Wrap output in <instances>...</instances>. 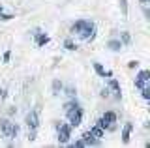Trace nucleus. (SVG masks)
Wrapping results in <instances>:
<instances>
[{"mask_svg": "<svg viewBox=\"0 0 150 148\" xmlns=\"http://www.w3.org/2000/svg\"><path fill=\"white\" fill-rule=\"evenodd\" d=\"M26 124H28V128H30L32 131L38 128V113H36V111H32V113L26 114Z\"/></svg>", "mask_w": 150, "mask_h": 148, "instance_id": "6e6552de", "label": "nucleus"}, {"mask_svg": "<svg viewBox=\"0 0 150 148\" xmlns=\"http://www.w3.org/2000/svg\"><path fill=\"white\" fill-rule=\"evenodd\" d=\"M69 133H71V126L69 124H62L58 128V142H68L69 141Z\"/></svg>", "mask_w": 150, "mask_h": 148, "instance_id": "39448f33", "label": "nucleus"}, {"mask_svg": "<svg viewBox=\"0 0 150 148\" xmlns=\"http://www.w3.org/2000/svg\"><path fill=\"white\" fill-rule=\"evenodd\" d=\"M141 2H143V4H146V2H148V0H141Z\"/></svg>", "mask_w": 150, "mask_h": 148, "instance_id": "6ab92c4d", "label": "nucleus"}, {"mask_svg": "<svg viewBox=\"0 0 150 148\" xmlns=\"http://www.w3.org/2000/svg\"><path fill=\"white\" fill-rule=\"evenodd\" d=\"M94 69H96V71H98V73H100V75H103V77H105V75H111V73H109V71H107V73H105V71H103V68H101V66H100V64H98V62H96V64H94Z\"/></svg>", "mask_w": 150, "mask_h": 148, "instance_id": "ddd939ff", "label": "nucleus"}, {"mask_svg": "<svg viewBox=\"0 0 150 148\" xmlns=\"http://www.w3.org/2000/svg\"><path fill=\"white\" fill-rule=\"evenodd\" d=\"M94 23L90 21H79L73 25V32H77L83 39H92L94 38Z\"/></svg>", "mask_w": 150, "mask_h": 148, "instance_id": "f257e3e1", "label": "nucleus"}, {"mask_svg": "<svg viewBox=\"0 0 150 148\" xmlns=\"http://www.w3.org/2000/svg\"><path fill=\"white\" fill-rule=\"evenodd\" d=\"M68 113V120H69V126H79L81 124V118H83V111L79 109V105H75V107L68 109L66 111Z\"/></svg>", "mask_w": 150, "mask_h": 148, "instance_id": "f03ea898", "label": "nucleus"}, {"mask_svg": "<svg viewBox=\"0 0 150 148\" xmlns=\"http://www.w3.org/2000/svg\"><path fill=\"white\" fill-rule=\"evenodd\" d=\"M47 41H49V38H47L45 34H38V36H36V43H38V45H45Z\"/></svg>", "mask_w": 150, "mask_h": 148, "instance_id": "9b49d317", "label": "nucleus"}, {"mask_svg": "<svg viewBox=\"0 0 150 148\" xmlns=\"http://www.w3.org/2000/svg\"><path fill=\"white\" fill-rule=\"evenodd\" d=\"M0 13H2V6H0Z\"/></svg>", "mask_w": 150, "mask_h": 148, "instance_id": "aec40b11", "label": "nucleus"}, {"mask_svg": "<svg viewBox=\"0 0 150 148\" xmlns=\"http://www.w3.org/2000/svg\"><path fill=\"white\" fill-rule=\"evenodd\" d=\"M90 135H92L94 139H101V137H103V129H101L100 126H96V128L90 129Z\"/></svg>", "mask_w": 150, "mask_h": 148, "instance_id": "9d476101", "label": "nucleus"}, {"mask_svg": "<svg viewBox=\"0 0 150 148\" xmlns=\"http://www.w3.org/2000/svg\"><path fill=\"white\" fill-rule=\"evenodd\" d=\"M75 105H77L75 101H69V103H66V111H68V109H71V107H75Z\"/></svg>", "mask_w": 150, "mask_h": 148, "instance_id": "f3484780", "label": "nucleus"}, {"mask_svg": "<svg viewBox=\"0 0 150 148\" xmlns=\"http://www.w3.org/2000/svg\"><path fill=\"white\" fill-rule=\"evenodd\" d=\"M0 129H2V133H4L6 137H15L17 131H19V128L13 126L9 120H0Z\"/></svg>", "mask_w": 150, "mask_h": 148, "instance_id": "7ed1b4c3", "label": "nucleus"}, {"mask_svg": "<svg viewBox=\"0 0 150 148\" xmlns=\"http://www.w3.org/2000/svg\"><path fill=\"white\" fill-rule=\"evenodd\" d=\"M148 79H150V73L148 71H141L139 77H137V81H135V86H137V88H144Z\"/></svg>", "mask_w": 150, "mask_h": 148, "instance_id": "0eeeda50", "label": "nucleus"}, {"mask_svg": "<svg viewBox=\"0 0 150 148\" xmlns=\"http://www.w3.org/2000/svg\"><path fill=\"white\" fill-rule=\"evenodd\" d=\"M111 88L116 90V92H120V86H118V82H116V81H111Z\"/></svg>", "mask_w": 150, "mask_h": 148, "instance_id": "2eb2a0df", "label": "nucleus"}, {"mask_svg": "<svg viewBox=\"0 0 150 148\" xmlns=\"http://www.w3.org/2000/svg\"><path fill=\"white\" fill-rule=\"evenodd\" d=\"M96 142H98V139H94L90 133H84L81 141L75 142V146H90V144H96Z\"/></svg>", "mask_w": 150, "mask_h": 148, "instance_id": "423d86ee", "label": "nucleus"}, {"mask_svg": "<svg viewBox=\"0 0 150 148\" xmlns=\"http://www.w3.org/2000/svg\"><path fill=\"white\" fill-rule=\"evenodd\" d=\"M115 120H116V114L109 111V113H105V114H103V116L100 118L98 126H100L101 129H103V128H115Z\"/></svg>", "mask_w": 150, "mask_h": 148, "instance_id": "20e7f679", "label": "nucleus"}, {"mask_svg": "<svg viewBox=\"0 0 150 148\" xmlns=\"http://www.w3.org/2000/svg\"><path fill=\"white\" fill-rule=\"evenodd\" d=\"M66 49H69V51H73V49H75V45H73V43H71V41H69V39H68V41H66Z\"/></svg>", "mask_w": 150, "mask_h": 148, "instance_id": "dca6fc26", "label": "nucleus"}, {"mask_svg": "<svg viewBox=\"0 0 150 148\" xmlns=\"http://www.w3.org/2000/svg\"><path fill=\"white\" fill-rule=\"evenodd\" d=\"M129 133H131V124H126L124 131H122V141H124V142L129 141Z\"/></svg>", "mask_w": 150, "mask_h": 148, "instance_id": "1a4fd4ad", "label": "nucleus"}, {"mask_svg": "<svg viewBox=\"0 0 150 148\" xmlns=\"http://www.w3.org/2000/svg\"><path fill=\"white\" fill-rule=\"evenodd\" d=\"M4 98H6V92H4V90H0V99H4Z\"/></svg>", "mask_w": 150, "mask_h": 148, "instance_id": "a211bd4d", "label": "nucleus"}, {"mask_svg": "<svg viewBox=\"0 0 150 148\" xmlns=\"http://www.w3.org/2000/svg\"><path fill=\"white\" fill-rule=\"evenodd\" d=\"M109 47H111L112 51H118V49L122 47V43H120V41H116V39H112V41H109Z\"/></svg>", "mask_w": 150, "mask_h": 148, "instance_id": "f8f14e48", "label": "nucleus"}, {"mask_svg": "<svg viewBox=\"0 0 150 148\" xmlns=\"http://www.w3.org/2000/svg\"><path fill=\"white\" fill-rule=\"evenodd\" d=\"M141 90H143V98L148 99L150 98V88H148V86H144V88H141Z\"/></svg>", "mask_w": 150, "mask_h": 148, "instance_id": "4468645a", "label": "nucleus"}]
</instances>
